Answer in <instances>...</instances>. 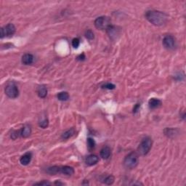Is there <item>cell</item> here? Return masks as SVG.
Listing matches in <instances>:
<instances>
[{
  "label": "cell",
  "instance_id": "9c48e42d",
  "mask_svg": "<svg viewBox=\"0 0 186 186\" xmlns=\"http://www.w3.org/2000/svg\"><path fill=\"white\" fill-rule=\"evenodd\" d=\"M31 133V128L29 125L26 124L20 130V136L22 138H28Z\"/></svg>",
  "mask_w": 186,
  "mask_h": 186
},
{
  "label": "cell",
  "instance_id": "83f0119b",
  "mask_svg": "<svg viewBox=\"0 0 186 186\" xmlns=\"http://www.w3.org/2000/svg\"><path fill=\"white\" fill-rule=\"evenodd\" d=\"M140 106V105H139V104H137L136 106H135V107L134 108V109H133V113H136L137 111H138V109H139Z\"/></svg>",
  "mask_w": 186,
  "mask_h": 186
},
{
  "label": "cell",
  "instance_id": "7402d4cb",
  "mask_svg": "<svg viewBox=\"0 0 186 186\" xmlns=\"http://www.w3.org/2000/svg\"><path fill=\"white\" fill-rule=\"evenodd\" d=\"M84 35H85V37H86L87 39H89V40H92V39L94 38V33H93L92 30H87V31H85Z\"/></svg>",
  "mask_w": 186,
  "mask_h": 186
},
{
  "label": "cell",
  "instance_id": "8fae6325",
  "mask_svg": "<svg viewBox=\"0 0 186 186\" xmlns=\"http://www.w3.org/2000/svg\"><path fill=\"white\" fill-rule=\"evenodd\" d=\"M100 157L103 159H108L111 155V150L109 146H105L101 149L100 153Z\"/></svg>",
  "mask_w": 186,
  "mask_h": 186
},
{
  "label": "cell",
  "instance_id": "3957f363",
  "mask_svg": "<svg viewBox=\"0 0 186 186\" xmlns=\"http://www.w3.org/2000/svg\"><path fill=\"white\" fill-rule=\"evenodd\" d=\"M152 144H153V142H152L151 138H149V137L145 138L144 139H143L139 146H138V153L141 155L148 154L151 149Z\"/></svg>",
  "mask_w": 186,
  "mask_h": 186
},
{
  "label": "cell",
  "instance_id": "30bf717a",
  "mask_svg": "<svg viewBox=\"0 0 186 186\" xmlns=\"http://www.w3.org/2000/svg\"><path fill=\"white\" fill-rule=\"evenodd\" d=\"M32 158V154L31 153H25L23 155H22L20 159V162L22 165L23 166H27L28 164H29V163L31 162Z\"/></svg>",
  "mask_w": 186,
  "mask_h": 186
},
{
  "label": "cell",
  "instance_id": "d6986e66",
  "mask_svg": "<svg viewBox=\"0 0 186 186\" xmlns=\"http://www.w3.org/2000/svg\"><path fill=\"white\" fill-rule=\"evenodd\" d=\"M57 97L60 101H67L69 99V94L67 92H61L58 94Z\"/></svg>",
  "mask_w": 186,
  "mask_h": 186
},
{
  "label": "cell",
  "instance_id": "ffe728a7",
  "mask_svg": "<svg viewBox=\"0 0 186 186\" xmlns=\"http://www.w3.org/2000/svg\"><path fill=\"white\" fill-rule=\"evenodd\" d=\"M114 180H115V178H114V177L113 175H109L106 178H104L103 182L105 184H106V185H112L114 182Z\"/></svg>",
  "mask_w": 186,
  "mask_h": 186
},
{
  "label": "cell",
  "instance_id": "5bb4252c",
  "mask_svg": "<svg viewBox=\"0 0 186 186\" xmlns=\"http://www.w3.org/2000/svg\"><path fill=\"white\" fill-rule=\"evenodd\" d=\"M21 61L24 65H31L33 62V56L31 54H25L22 57Z\"/></svg>",
  "mask_w": 186,
  "mask_h": 186
},
{
  "label": "cell",
  "instance_id": "cb8c5ba5",
  "mask_svg": "<svg viewBox=\"0 0 186 186\" xmlns=\"http://www.w3.org/2000/svg\"><path fill=\"white\" fill-rule=\"evenodd\" d=\"M116 86L114 84L111 83H106L102 86V88L103 89H115Z\"/></svg>",
  "mask_w": 186,
  "mask_h": 186
},
{
  "label": "cell",
  "instance_id": "44dd1931",
  "mask_svg": "<svg viewBox=\"0 0 186 186\" xmlns=\"http://www.w3.org/2000/svg\"><path fill=\"white\" fill-rule=\"evenodd\" d=\"M87 146H88V148H89V151H92L94 148L95 147V142L94 140L92 139V138H89L87 139Z\"/></svg>",
  "mask_w": 186,
  "mask_h": 186
},
{
  "label": "cell",
  "instance_id": "6da1fadb",
  "mask_svg": "<svg viewBox=\"0 0 186 186\" xmlns=\"http://www.w3.org/2000/svg\"><path fill=\"white\" fill-rule=\"evenodd\" d=\"M146 18L153 25L160 26L167 23L168 16L164 13L156 10H149L146 13Z\"/></svg>",
  "mask_w": 186,
  "mask_h": 186
},
{
  "label": "cell",
  "instance_id": "4fadbf2b",
  "mask_svg": "<svg viewBox=\"0 0 186 186\" xmlns=\"http://www.w3.org/2000/svg\"><path fill=\"white\" fill-rule=\"evenodd\" d=\"M60 173L62 174V175L71 176V175L74 174V169L73 167H69V166L60 167Z\"/></svg>",
  "mask_w": 186,
  "mask_h": 186
},
{
  "label": "cell",
  "instance_id": "e0dca14e",
  "mask_svg": "<svg viewBox=\"0 0 186 186\" xmlns=\"http://www.w3.org/2000/svg\"><path fill=\"white\" fill-rule=\"evenodd\" d=\"M108 32V33H109V36L111 38V39H113L114 38V36H116V35H119V30L116 29V27L114 26L111 25V26L109 27V28H108L107 30H106Z\"/></svg>",
  "mask_w": 186,
  "mask_h": 186
},
{
  "label": "cell",
  "instance_id": "7a4b0ae2",
  "mask_svg": "<svg viewBox=\"0 0 186 186\" xmlns=\"http://www.w3.org/2000/svg\"><path fill=\"white\" fill-rule=\"evenodd\" d=\"M138 155L135 152H131L124 160V166L126 169L132 170L135 168L138 164Z\"/></svg>",
  "mask_w": 186,
  "mask_h": 186
},
{
  "label": "cell",
  "instance_id": "2e32d148",
  "mask_svg": "<svg viewBox=\"0 0 186 186\" xmlns=\"http://www.w3.org/2000/svg\"><path fill=\"white\" fill-rule=\"evenodd\" d=\"M38 96L41 98H45L47 94V89L45 85H41L37 89Z\"/></svg>",
  "mask_w": 186,
  "mask_h": 186
},
{
  "label": "cell",
  "instance_id": "484cf974",
  "mask_svg": "<svg viewBox=\"0 0 186 186\" xmlns=\"http://www.w3.org/2000/svg\"><path fill=\"white\" fill-rule=\"evenodd\" d=\"M34 185H51V183L49 182H47V181H42V182L35 183Z\"/></svg>",
  "mask_w": 186,
  "mask_h": 186
},
{
  "label": "cell",
  "instance_id": "f1b7e54d",
  "mask_svg": "<svg viewBox=\"0 0 186 186\" xmlns=\"http://www.w3.org/2000/svg\"><path fill=\"white\" fill-rule=\"evenodd\" d=\"M54 185H63V183H62V182H54Z\"/></svg>",
  "mask_w": 186,
  "mask_h": 186
},
{
  "label": "cell",
  "instance_id": "4316f807",
  "mask_svg": "<svg viewBox=\"0 0 186 186\" xmlns=\"http://www.w3.org/2000/svg\"><path fill=\"white\" fill-rule=\"evenodd\" d=\"M85 58H85V55L84 53H82V55H80L78 56L77 57V60H84Z\"/></svg>",
  "mask_w": 186,
  "mask_h": 186
},
{
  "label": "cell",
  "instance_id": "ba28073f",
  "mask_svg": "<svg viewBox=\"0 0 186 186\" xmlns=\"http://www.w3.org/2000/svg\"><path fill=\"white\" fill-rule=\"evenodd\" d=\"M99 161V158L97 155L91 154L88 155L87 157L85 159V163H86L87 165L88 166H93L94 164H97Z\"/></svg>",
  "mask_w": 186,
  "mask_h": 186
},
{
  "label": "cell",
  "instance_id": "52a82bcc",
  "mask_svg": "<svg viewBox=\"0 0 186 186\" xmlns=\"http://www.w3.org/2000/svg\"><path fill=\"white\" fill-rule=\"evenodd\" d=\"M163 45L167 50H173L176 46V41L174 36L167 35L163 39Z\"/></svg>",
  "mask_w": 186,
  "mask_h": 186
},
{
  "label": "cell",
  "instance_id": "7c38bea8",
  "mask_svg": "<svg viewBox=\"0 0 186 186\" xmlns=\"http://www.w3.org/2000/svg\"><path fill=\"white\" fill-rule=\"evenodd\" d=\"M161 104H162V103H161V100L156 98H151L148 101L149 107L151 109H158L161 106Z\"/></svg>",
  "mask_w": 186,
  "mask_h": 186
},
{
  "label": "cell",
  "instance_id": "ac0fdd59",
  "mask_svg": "<svg viewBox=\"0 0 186 186\" xmlns=\"http://www.w3.org/2000/svg\"><path fill=\"white\" fill-rule=\"evenodd\" d=\"M46 172L48 174L51 175H57V174L60 173V167H58V166H53V167H50L47 169Z\"/></svg>",
  "mask_w": 186,
  "mask_h": 186
},
{
  "label": "cell",
  "instance_id": "8992f818",
  "mask_svg": "<svg viewBox=\"0 0 186 186\" xmlns=\"http://www.w3.org/2000/svg\"><path fill=\"white\" fill-rule=\"evenodd\" d=\"M16 28L12 23L7 24L0 29V37L2 39L4 36H11L16 33Z\"/></svg>",
  "mask_w": 186,
  "mask_h": 186
},
{
  "label": "cell",
  "instance_id": "9a60e30c",
  "mask_svg": "<svg viewBox=\"0 0 186 186\" xmlns=\"http://www.w3.org/2000/svg\"><path fill=\"white\" fill-rule=\"evenodd\" d=\"M76 133V130L74 128H71L70 129H68V130L65 131V132H63L61 136L62 139L63 140H67V139H69V138H71V137L74 136V135H75Z\"/></svg>",
  "mask_w": 186,
  "mask_h": 186
},
{
  "label": "cell",
  "instance_id": "277c9868",
  "mask_svg": "<svg viewBox=\"0 0 186 186\" xmlns=\"http://www.w3.org/2000/svg\"><path fill=\"white\" fill-rule=\"evenodd\" d=\"M94 26L98 29L107 30L111 26V21L109 17H99L94 21Z\"/></svg>",
  "mask_w": 186,
  "mask_h": 186
},
{
  "label": "cell",
  "instance_id": "d4e9b609",
  "mask_svg": "<svg viewBox=\"0 0 186 186\" xmlns=\"http://www.w3.org/2000/svg\"><path fill=\"white\" fill-rule=\"evenodd\" d=\"M80 45V41L78 38H75L72 40V46L74 47V48H78Z\"/></svg>",
  "mask_w": 186,
  "mask_h": 186
},
{
  "label": "cell",
  "instance_id": "603a6c76",
  "mask_svg": "<svg viewBox=\"0 0 186 186\" xmlns=\"http://www.w3.org/2000/svg\"><path fill=\"white\" fill-rule=\"evenodd\" d=\"M39 126H40V127L43 128V129H45V128L47 127V126H48V125H49L48 119H47V118L43 119H42L40 121H39Z\"/></svg>",
  "mask_w": 186,
  "mask_h": 186
},
{
  "label": "cell",
  "instance_id": "5b68a950",
  "mask_svg": "<svg viewBox=\"0 0 186 186\" xmlns=\"http://www.w3.org/2000/svg\"><path fill=\"white\" fill-rule=\"evenodd\" d=\"M5 94L10 98H16L19 95V89L14 83H10L6 86Z\"/></svg>",
  "mask_w": 186,
  "mask_h": 186
}]
</instances>
